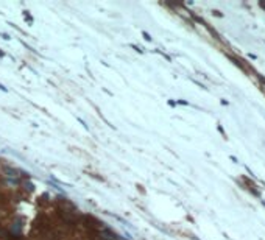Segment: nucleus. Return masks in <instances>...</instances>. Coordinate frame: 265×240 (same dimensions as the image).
<instances>
[{"label": "nucleus", "mask_w": 265, "mask_h": 240, "mask_svg": "<svg viewBox=\"0 0 265 240\" xmlns=\"http://www.w3.org/2000/svg\"><path fill=\"white\" fill-rule=\"evenodd\" d=\"M42 238H44V240H59L58 234L55 232V231H52V229L42 231Z\"/></svg>", "instance_id": "nucleus-3"}, {"label": "nucleus", "mask_w": 265, "mask_h": 240, "mask_svg": "<svg viewBox=\"0 0 265 240\" xmlns=\"http://www.w3.org/2000/svg\"><path fill=\"white\" fill-rule=\"evenodd\" d=\"M59 215L66 220V221H69V223H75L77 221V215H75V212H72V210H67V209H61L59 210Z\"/></svg>", "instance_id": "nucleus-2"}, {"label": "nucleus", "mask_w": 265, "mask_h": 240, "mask_svg": "<svg viewBox=\"0 0 265 240\" xmlns=\"http://www.w3.org/2000/svg\"><path fill=\"white\" fill-rule=\"evenodd\" d=\"M84 225L90 229V231H98L100 228H102V223L97 220V218H94L92 215H84Z\"/></svg>", "instance_id": "nucleus-1"}]
</instances>
